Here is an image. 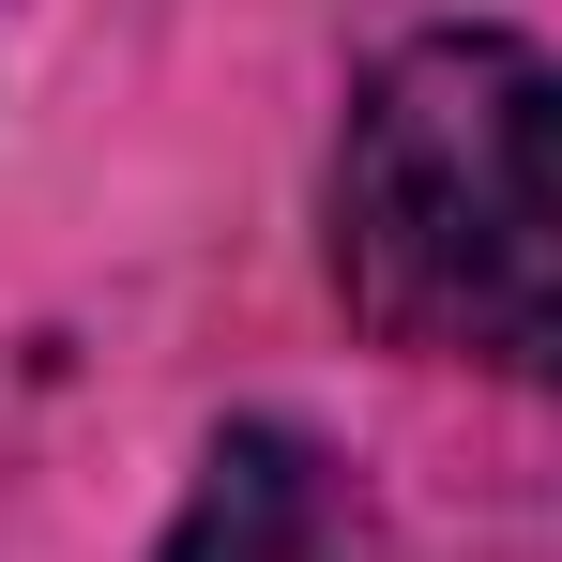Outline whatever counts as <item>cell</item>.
<instances>
[{"instance_id":"obj_1","label":"cell","mask_w":562,"mask_h":562,"mask_svg":"<svg viewBox=\"0 0 562 562\" xmlns=\"http://www.w3.org/2000/svg\"><path fill=\"white\" fill-rule=\"evenodd\" d=\"M319 259L380 350L562 395V46L395 31L319 168Z\"/></svg>"},{"instance_id":"obj_2","label":"cell","mask_w":562,"mask_h":562,"mask_svg":"<svg viewBox=\"0 0 562 562\" xmlns=\"http://www.w3.org/2000/svg\"><path fill=\"white\" fill-rule=\"evenodd\" d=\"M153 562H380V548H366L350 471L319 457L304 426L244 411V426H213V441H198L183 517H168V548H153Z\"/></svg>"}]
</instances>
